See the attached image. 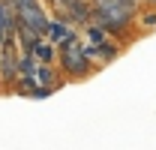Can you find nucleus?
Returning a JSON list of instances; mask_svg holds the SVG:
<instances>
[{
	"mask_svg": "<svg viewBox=\"0 0 156 150\" xmlns=\"http://www.w3.org/2000/svg\"><path fill=\"white\" fill-rule=\"evenodd\" d=\"M57 66L66 78H87L93 72V60L84 54L81 42L69 45V48H57Z\"/></svg>",
	"mask_w": 156,
	"mask_h": 150,
	"instance_id": "f257e3e1",
	"label": "nucleus"
},
{
	"mask_svg": "<svg viewBox=\"0 0 156 150\" xmlns=\"http://www.w3.org/2000/svg\"><path fill=\"white\" fill-rule=\"evenodd\" d=\"M54 6L60 9V15L57 18H63V21H69V24H87L90 21V0H51Z\"/></svg>",
	"mask_w": 156,
	"mask_h": 150,
	"instance_id": "f03ea898",
	"label": "nucleus"
},
{
	"mask_svg": "<svg viewBox=\"0 0 156 150\" xmlns=\"http://www.w3.org/2000/svg\"><path fill=\"white\" fill-rule=\"evenodd\" d=\"M78 36V30L69 24V21H63V18H48V24H45V39L48 42H54V45H60V42H66V39H72Z\"/></svg>",
	"mask_w": 156,
	"mask_h": 150,
	"instance_id": "7ed1b4c3",
	"label": "nucleus"
},
{
	"mask_svg": "<svg viewBox=\"0 0 156 150\" xmlns=\"http://www.w3.org/2000/svg\"><path fill=\"white\" fill-rule=\"evenodd\" d=\"M81 48H84V54L90 57V60H102V63H111V60L120 54V45L111 42V36L96 42V45H81Z\"/></svg>",
	"mask_w": 156,
	"mask_h": 150,
	"instance_id": "20e7f679",
	"label": "nucleus"
},
{
	"mask_svg": "<svg viewBox=\"0 0 156 150\" xmlns=\"http://www.w3.org/2000/svg\"><path fill=\"white\" fill-rule=\"evenodd\" d=\"M33 78H36V84H42V87H54V90L60 87V75H57V69L51 63H36Z\"/></svg>",
	"mask_w": 156,
	"mask_h": 150,
	"instance_id": "39448f33",
	"label": "nucleus"
},
{
	"mask_svg": "<svg viewBox=\"0 0 156 150\" xmlns=\"http://www.w3.org/2000/svg\"><path fill=\"white\" fill-rule=\"evenodd\" d=\"M30 54L36 57V63H54V57H57V48H54V42H48L45 36H39L33 42V51Z\"/></svg>",
	"mask_w": 156,
	"mask_h": 150,
	"instance_id": "423d86ee",
	"label": "nucleus"
},
{
	"mask_svg": "<svg viewBox=\"0 0 156 150\" xmlns=\"http://www.w3.org/2000/svg\"><path fill=\"white\" fill-rule=\"evenodd\" d=\"M138 24V30H156V6H150V9H141L138 6L135 18H132Z\"/></svg>",
	"mask_w": 156,
	"mask_h": 150,
	"instance_id": "0eeeda50",
	"label": "nucleus"
},
{
	"mask_svg": "<svg viewBox=\"0 0 156 150\" xmlns=\"http://www.w3.org/2000/svg\"><path fill=\"white\" fill-rule=\"evenodd\" d=\"M33 69H36V57L18 51V75H33Z\"/></svg>",
	"mask_w": 156,
	"mask_h": 150,
	"instance_id": "6e6552de",
	"label": "nucleus"
},
{
	"mask_svg": "<svg viewBox=\"0 0 156 150\" xmlns=\"http://www.w3.org/2000/svg\"><path fill=\"white\" fill-rule=\"evenodd\" d=\"M51 93H54V87H42V84H36V87L30 90V96H27V99H48Z\"/></svg>",
	"mask_w": 156,
	"mask_h": 150,
	"instance_id": "1a4fd4ad",
	"label": "nucleus"
},
{
	"mask_svg": "<svg viewBox=\"0 0 156 150\" xmlns=\"http://www.w3.org/2000/svg\"><path fill=\"white\" fill-rule=\"evenodd\" d=\"M138 6H141V3H147V6H156V0H135Z\"/></svg>",
	"mask_w": 156,
	"mask_h": 150,
	"instance_id": "9d476101",
	"label": "nucleus"
},
{
	"mask_svg": "<svg viewBox=\"0 0 156 150\" xmlns=\"http://www.w3.org/2000/svg\"><path fill=\"white\" fill-rule=\"evenodd\" d=\"M0 3H3V6H9V0H0Z\"/></svg>",
	"mask_w": 156,
	"mask_h": 150,
	"instance_id": "9b49d317",
	"label": "nucleus"
}]
</instances>
